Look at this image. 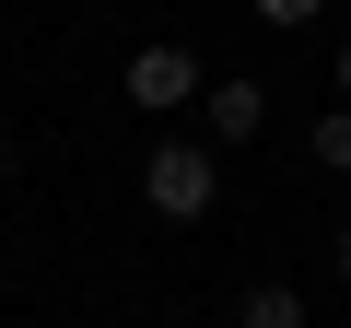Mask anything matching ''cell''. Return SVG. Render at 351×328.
<instances>
[{"instance_id":"cell-6","label":"cell","mask_w":351,"mask_h":328,"mask_svg":"<svg viewBox=\"0 0 351 328\" xmlns=\"http://www.w3.org/2000/svg\"><path fill=\"white\" fill-rule=\"evenodd\" d=\"M316 12H328V0H258V24H281V36H304Z\"/></svg>"},{"instance_id":"cell-2","label":"cell","mask_w":351,"mask_h":328,"mask_svg":"<svg viewBox=\"0 0 351 328\" xmlns=\"http://www.w3.org/2000/svg\"><path fill=\"white\" fill-rule=\"evenodd\" d=\"M117 94H129L141 117H176V106H199L211 82H199V47H129V71H117Z\"/></svg>"},{"instance_id":"cell-1","label":"cell","mask_w":351,"mask_h":328,"mask_svg":"<svg viewBox=\"0 0 351 328\" xmlns=\"http://www.w3.org/2000/svg\"><path fill=\"white\" fill-rule=\"evenodd\" d=\"M141 200H152L164 223H199V211L223 200V152H211V141H176V129H164V141L141 152Z\"/></svg>"},{"instance_id":"cell-4","label":"cell","mask_w":351,"mask_h":328,"mask_svg":"<svg viewBox=\"0 0 351 328\" xmlns=\"http://www.w3.org/2000/svg\"><path fill=\"white\" fill-rule=\"evenodd\" d=\"M234 328H304V293H293V281H258V293H246V316H234Z\"/></svg>"},{"instance_id":"cell-5","label":"cell","mask_w":351,"mask_h":328,"mask_svg":"<svg viewBox=\"0 0 351 328\" xmlns=\"http://www.w3.org/2000/svg\"><path fill=\"white\" fill-rule=\"evenodd\" d=\"M304 152H316V164H328V176H351V106H328V117H316V129H304Z\"/></svg>"},{"instance_id":"cell-8","label":"cell","mask_w":351,"mask_h":328,"mask_svg":"<svg viewBox=\"0 0 351 328\" xmlns=\"http://www.w3.org/2000/svg\"><path fill=\"white\" fill-rule=\"evenodd\" d=\"M339 281H351V223H339Z\"/></svg>"},{"instance_id":"cell-7","label":"cell","mask_w":351,"mask_h":328,"mask_svg":"<svg viewBox=\"0 0 351 328\" xmlns=\"http://www.w3.org/2000/svg\"><path fill=\"white\" fill-rule=\"evenodd\" d=\"M328 59H339V106H351V36H339V47H328Z\"/></svg>"},{"instance_id":"cell-3","label":"cell","mask_w":351,"mask_h":328,"mask_svg":"<svg viewBox=\"0 0 351 328\" xmlns=\"http://www.w3.org/2000/svg\"><path fill=\"white\" fill-rule=\"evenodd\" d=\"M199 129H211V141H258V129H269V82H246V71L211 82V94H199Z\"/></svg>"},{"instance_id":"cell-9","label":"cell","mask_w":351,"mask_h":328,"mask_svg":"<svg viewBox=\"0 0 351 328\" xmlns=\"http://www.w3.org/2000/svg\"><path fill=\"white\" fill-rule=\"evenodd\" d=\"M0 188H12V141H0Z\"/></svg>"}]
</instances>
